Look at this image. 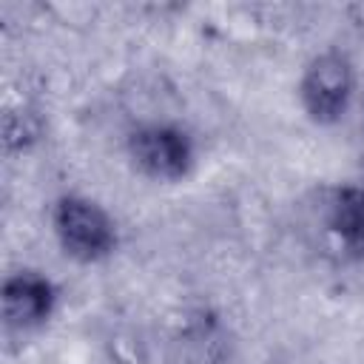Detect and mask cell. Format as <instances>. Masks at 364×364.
I'll return each instance as SVG.
<instances>
[{
  "mask_svg": "<svg viewBox=\"0 0 364 364\" xmlns=\"http://www.w3.org/2000/svg\"><path fill=\"white\" fill-rule=\"evenodd\" d=\"M54 233L65 256L77 262H100L117 245L111 216L82 196H63L54 205Z\"/></svg>",
  "mask_w": 364,
  "mask_h": 364,
  "instance_id": "6da1fadb",
  "label": "cell"
},
{
  "mask_svg": "<svg viewBox=\"0 0 364 364\" xmlns=\"http://www.w3.org/2000/svg\"><path fill=\"white\" fill-rule=\"evenodd\" d=\"M299 91H301V102H304V111L310 114V119H316L321 125L341 119L347 111L350 94H353V68H350L347 57H341L336 51L318 54L307 65Z\"/></svg>",
  "mask_w": 364,
  "mask_h": 364,
  "instance_id": "7a4b0ae2",
  "label": "cell"
},
{
  "mask_svg": "<svg viewBox=\"0 0 364 364\" xmlns=\"http://www.w3.org/2000/svg\"><path fill=\"white\" fill-rule=\"evenodd\" d=\"M131 159L154 179H182L193 162L191 136L176 125H142L128 139Z\"/></svg>",
  "mask_w": 364,
  "mask_h": 364,
  "instance_id": "3957f363",
  "label": "cell"
},
{
  "mask_svg": "<svg viewBox=\"0 0 364 364\" xmlns=\"http://www.w3.org/2000/svg\"><path fill=\"white\" fill-rule=\"evenodd\" d=\"M54 301H57L54 284L34 270L11 273L3 282V316L9 327L17 330L40 327L51 316Z\"/></svg>",
  "mask_w": 364,
  "mask_h": 364,
  "instance_id": "277c9868",
  "label": "cell"
},
{
  "mask_svg": "<svg viewBox=\"0 0 364 364\" xmlns=\"http://www.w3.org/2000/svg\"><path fill=\"white\" fill-rule=\"evenodd\" d=\"M330 225L353 253L364 256V191L361 188L338 191L330 210Z\"/></svg>",
  "mask_w": 364,
  "mask_h": 364,
  "instance_id": "5b68a950",
  "label": "cell"
}]
</instances>
